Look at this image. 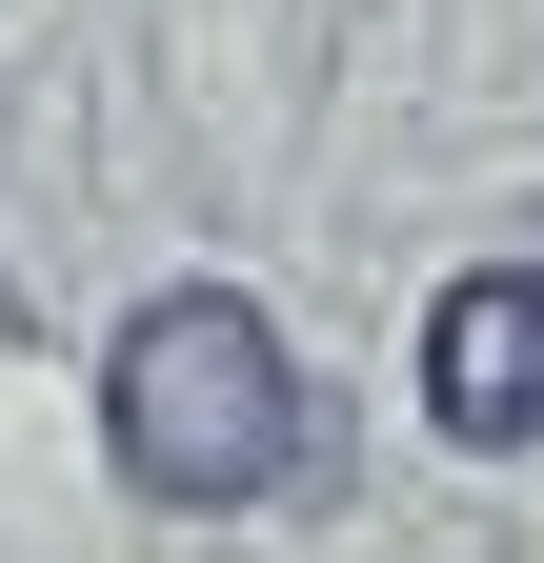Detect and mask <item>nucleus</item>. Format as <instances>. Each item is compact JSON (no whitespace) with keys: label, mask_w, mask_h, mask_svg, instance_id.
I'll return each instance as SVG.
<instances>
[{"label":"nucleus","mask_w":544,"mask_h":563,"mask_svg":"<svg viewBox=\"0 0 544 563\" xmlns=\"http://www.w3.org/2000/svg\"><path fill=\"white\" fill-rule=\"evenodd\" d=\"M101 443L182 523L283 504V483H303V363H283V322H262L242 282H162V302L101 342Z\"/></svg>","instance_id":"obj_1"},{"label":"nucleus","mask_w":544,"mask_h":563,"mask_svg":"<svg viewBox=\"0 0 544 563\" xmlns=\"http://www.w3.org/2000/svg\"><path fill=\"white\" fill-rule=\"evenodd\" d=\"M424 422L444 443H544V262H464L424 302Z\"/></svg>","instance_id":"obj_2"},{"label":"nucleus","mask_w":544,"mask_h":563,"mask_svg":"<svg viewBox=\"0 0 544 563\" xmlns=\"http://www.w3.org/2000/svg\"><path fill=\"white\" fill-rule=\"evenodd\" d=\"M0 121H21V101H0Z\"/></svg>","instance_id":"obj_3"}]
</instances>
